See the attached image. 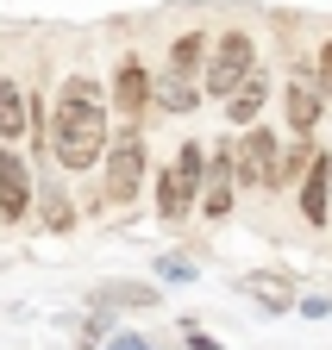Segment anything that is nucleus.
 Instances as JSON below:
<instances>
[{
    "label": "nucleus",
    "mask_w": 332,
    "mask_h": 350,
    "mask_svg": "<svg viewBox=\"0 0 332 350\" xmlns=\"http://www.w3.org/2000/svg\"><path fill=\"white\" fill-rule=\"evenodd\" d=\"M107 144L113 138H107V94H101V81L69 75L57 88V113H51V157H57V169L88 175V169H101Z\"/></svg>",
    "instance_id": "obj_1"
},
{
    "label": "nucleus",
    "mask_w": 332,
    "mask_h": 350,
    "mask_svg": "<svg viewBox=\"0 0 332 350\" xmlns=\"http://www.w3.org/2000/svg\"><path fill=\"white\" fill-rule=\"evenodd\" d=\"M207 157H214L207 144H182L170 169H157V219L163 226H182V219L194 213L201 182H207Z\"/></svg>",
    "instance_id": "obj_2"
},
{
    "label": "nucleus",
    "mask_w": 332,
    "mask_h": 350,
    "mask_svg": "<svg viewBox=\"0 0 332 350\" xmlns=\"http://www.w3.org/2000/svg\"><path fill=\"white\" fill-rule=\"evenodd\" d=\"M144 175H151L144 138H138V125H126V131L107 144V157H101V200H107V206H132L138 188H144Z\"/></svg>",
    "instance_id": "obj_3"
},
{
    "label": "nucleus",
    "mask_w": 332,
    "mask_h": 350,
    "mask_svg": "<svg viewBox=\"0 0 332 350\" xmlns=\"http://www.w3.org/2000/svg\"><path fill=\"white\" fill-rule=\"evenodd\" d=\"M257 69V44H251V31H220L214 38V51H207V69H201V88H207V94H214V100H226L232 94V88L244 81V75H251Z\"/></svg>",
    "instance_id": "obj_4"
},
{
    "label": "nucleus",
    "mask_w": 332,
    "mask_h": 350,
    "mask_svg": "<svg viewBox=\"0 0 332 350\" xmlns=\"http://www.w3.org/2000/svg\"><path fill=\"white\" fill-rule=\"evenodd\" d=\"M276 163H282V144L270 125H244V138L232 144V169H238V188H270L276 182Z\"/></svg>",
    "instance_id": "obj_5"
},
{
    "label": "nucleus",
    "mask_w": 332,
    "mask_h": 350,
    "mask_svg": "<svg viewBox=\"0 0 332 350\" xmlns=\"http://www.w3.org/2000/svg\"><path fill=\"white\" fill-rule=\"evenodd\" d=\"M326 94H320V81H314V69H295L288 75V88H282V113H288V131L295 138H314L320 131V119H326Z\"/></svg>",
    "instance_id": "obj_6"
},
{
    "label": "nucleus",
    "mask_w": 332,
    "mask_h": 350,
    "mask_svg": "<svg viewBox=\"0 0 332 350\" xmlns=\"http://www.w3.org/2000/svg\"><path fill=\"white\" fill-rule=\"evenodd\" d=\"M107 100H113V113L126 119V125H144V113H151V69H144L132 51L113 63V94H107Z\"/></svg>",
    "instance_id": "obj_7"
},
{
    "label": "nucleus",
    "mask_w": 332,
    "mask_h": 350,
    "mask_svg": "<svg viewBox=\"0 0 332 350\" xmlns=\"http://www.w3.org/2000/svg\"><path fill=\"white\" fill-rule=\"evenodd\" d=\"M232 200H238V169H232V150L220 144L207 157V182H201V219H232Z\"/></svg>",
    "instance_id": "obj_8"
},
{
    "label": "nucleus",
    "mask_w": 332,
    "mask_h": 350,
    "mask_svg": "<svg viewBox=\"0 0 332 350\" xmlns=\"http://www.w3.org/2000/svg\"><path fill=\"white\" fill-rule=\"evenodd\" d=\"M31 163L19 157V150H0V219L7 226H19V219L31 213Z\"/></svg>",
    "instance_id": "obj_9"
},
{
    "label": "nucleus",
    "mask_w": 332,
    "mask_h": 350,
    "mask_svg": "<svg viewBox=\"0 0 332 350\" xmlns=\"http://www.w3.org/2000/svg\"><path fill=\"white\" fill-rule=\"evenodd\" d=\"M201 94H207V88H201L194 75H176V69H163V81H151V107H157V113H170V119L194 113Z\"/></svg>",
    "instance_id": "obj_10"
},
{
    "label": "nucleus",
    "mask_w": 332,
    "mask_h": 350,
    "mask_svg": "<svg viewBox=\"0 0 332 350\" xmlns=\"http://www.w3.org/2000/svg\"><path fill=\"white\" fill-rule=\"evenodd\" d=\"M264 100H270V75L251 69V75L226 94V119H232V125H257V119H264Z\"/></svg>",
    "instance_id": "obj_11"
},
{
    "label": "nucleus",
    "mask_w": 332,
    "mask_h": 350,
    "mask_svg": "<svg viewBox=\"0 0 332 350\" xmlns=\"http://www.w3.org/2000/svg\"><path fill=\"white\" fill-rule=\"evenodd\" d=\"M326 206H332V157H314V169L301 175V219L326 226Z\"/></svg>",
    "instance_id": "obj_12"
},
{
    "label": "nucleus",
    "mask_w": 332,
    "mask_h": 350,
    "mask_svg": "<svg viewBox=\"0 0 332 350\" xmlns=\"http://www.w3.org/2000/svg\"><path fill=\"white\" fill-rule=\"evenodd\" d=\"M25 125H31V94H25L19 81L0 75V138H19Z\"/></svg>",
    "instance_id": "obj_13"
},
{
    "label": "nucleus",
    "mask_w": 332,
    "mask_h": 350,
    "mask_svg": "<svg viewBox=\"0 0 332 350\" xmlns=\"http://www.w3.org/2000/svg\"><path fill=\"white\" fill-rule=\"evenodd\" d=\"M314 138H295V144H288L282 150V163H276V182H270V194H282V188H301V175L314 169Z\"/></svg>",
    "instance_id": "obj_14"
},
{
    "label": "nucleus",
    "mask_w": 332,
    "mask_h": 350,
    "mask_svg": "<svg viewBox=\"0 0 332 350\" xmlns=\"http://www.w3.org/2000/svg\"><path fill=\"white\" fill-rule=\"evenodd\" d=\"M244 294H251L264 313L276 319V313H288L295 306V282H282V275H244Z\"/></svg>",
    "instance_id": "obj_15"
},
{
    "label": "nucleus",
    "mask_w": 332,
    "mask_h": 350,
    "mask_svg": "<svg viewBox=\"0 0 332 350\" xmlns=\"http://www.w3.org/2000/svg\"><path fill=\"white\" fill-rule=\"evenodd\" d=\"M207 51H214V38H207V31H182V38L170 44V69L201 81V69H207Z\"/></svg>",
    "instance_id": "obj_16"
},
{
    "label": "nucleus",
    "mask_w": 332,
    "mask_h": 350,
    "mask_svg": "<svg viewBox=\"0 0 332 350\" xmlns=\"http://www.w3.org/2000/svg\"><path fill=\"white\" fill-rule=\"evenodd\" d=\"M38 219H44V232H75V206L63 188H44L38 194Z\"/></svg>",
    "instance_id": "obj_17"
},
{
    "label": "nucleus",
    "mask_w": 332,
    "mask_h": 350,
    "mask_svg": "<svg viewBox=\"0 0 332 350\" xmlns=\"http://www.w3.org/2000/svg\"><path fill=\"white\" fill-rule=\"evenodd\" d=\"M94 300L101 306H157V288L151 282H107Z\"/></svg>",
    "instance_id": "obj_18"
},
{
    "label": "nucleus",
    "mask_w": 332,
    "mask_h": 350,
    "mask_svg": "<svg viewBox=\"0 0 332 350\" xmlns=\"http://www.w3.org/2000/svg\"><path fill=\"white\" fill-rule=\"evenodd\" d=\"M157 275H163V282H194L201 269H194L188 256H157Z\"/></svg>",
    "instance_id": "obj_19"
},
{
    "label": "nucleus",
    "mask_w": 332,
    "mask_h": 350,
    "mask_svg": "<svg viewBox=\"0 0 332 350\" xmlns=\"http://www.w3.org/2000/svg\"><path fill=\"white\" fill-rule=\"evenodd\" d=\"M314 81H320V94L332 100V38L320 44V57H314Z\"/></svg>",
    "instance_id": "obj_20"
},
{
    "label": "nucleus",
    "mask_w": 332,
    "mask_h": 350,
    "mask_svg": "<svg viewBox=\"0 0 332 350\" xmlns=\"http://www.w3.org/2000/svg\"><path fill=\"white\" fill-rule=\"evenodd\" d=\"M101 338H107V313H101V319H81V325H75V350H88V344H101Z\"/></svg>",
    "instance_id": "obj_21"
},
{
    "label": "nucleus",
    "mask_w": 332,
    "mask_h": 350,
    "mask_svg": "<svg viewBox=\"0 0 332 350\" xmlns=\"http://www.w3.org/2000/svg\"><path fill=\"white\" fill-rule=\"evenodd\" d=\"M182 332H188V350H226V344H220V338H207V332H201V325H194V319H182Z\"/></svg>",
    "instance_id": "obj_22"
},
{
    "label": "nucleus",
    "mask_w": 332,
    "mask_h": 350,
    "mask_svg": "<svg viewBox=\"0 0 332 350\" xmlns=\"http://www.w3.org/2000/svg\"><path fill=\"white\" fill-rule=\"evenodd\" d=\"M295 306H301V313H307V319H332V300H320V294H301Z\"/></svg>",
    "instance_id": "obj_23"
},
{
    "label": "nucleus",
    "mask_w": 332,
    "mask_h": 350,
    "mask_svg": "<svg viewBox=\"0 0 332 350\" xmlns=\"http://www.w3.org/2000/svg\"><path fill=\"white\" fill-rule=\"evenodd\" d=\"M107 350H151V338H138V332H113Z\"/></svg>",
    "instance_id": "obj_24"
}]
</instances>
